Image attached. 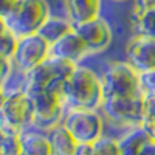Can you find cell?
<instances>
[{"label": "cell", "instance_id": "1", "mask_svg": "<svg viewBox=\"0 0 155 155\" xmlns=\"http://www.w3.org/2000/svg\"><path fill=\"white\" fill-rule=\"evenodd\" d=\"M62 101L65 110H99L104 102V90L99 73L84 64L74 65L62 87Z\"/></svg>", "mask_w": 155, "mask_h": 155}, {"label": "cell", "instance_id": "2", "mask_svg": "<svg viewBox=\"0 0 155 155\" xmlns=\"http://www.w3.org/2000/svg\"><path fill=\"white\" fill-rule=\"evenodd\" d=\"M144 106L146 95L140 92L129 96L107 98L104 99L99 110L107 124L127 130L130 127L141 126L144 120Z\"/></svg>", "mask_w": 155, "mask_h": 155}, {"label": "cell", "instance_id": "3", "mask_svg": "<svg viewBox=\"0 0 155 155\" xmlns=\"http://www.w3.org/2000/svg\"><path fill=\"white\" fill-rule=\"evenodd\" d=\"M50 16L51 8L47 0H16L5 20L11 31L22 37L37 33Z\"/></svg>", "mask_w": 155, "mask_h": 155}, {"label": "cell", "instance_id": "4", "mask_svg": "<svg viewBox=\"0 0 155 155\" xmlns=\"http://www.w3.org/2000/svg\"><path fill=\"white\" fill-rule=\"evenodd\" d=\"M99 79L104 90V99L129 96L141 92L140 71L127 61L109 62L99 73Z\"/></svg>", "mask_w": 155, "mask_h": 155}, {"label": "cell", "instance_id": "5", "mask_svg": "<svg viewBox=\"0 0 155 155\" xmlns=\"http://www.w3.org/2000/svg\"><path fill=\"white\" fill-rule=\"evenodd\" d=\"M27 95L33 101V107H34L33 127L39 129V130L48 132L53 127L62 124L64 115H65L62 92L44 88V90L27 92Z\"/></svg>", "mask_w": 155, "mask_h": 155}, {"label": "cell", "instance_id": "6", "mask_svg": "<svg viewBox=\"0 0 155 155\" xmlns=\"http://www.w3.org/2000/svg\"><path fill=\"white\" fill-rule=\"evenodd\" d=\"M62 124L68 129L78 143L93 144L98 138L106 134V120L101 110L73 109L65 110Z\"/></svg>", "mask_w": 155, "mask_h": 155}, {"label": "cell", "instance_id": "7", "mask_svg": "<svg viewBox=\"0 0 155 155\" xmlns=\"http://www.w3.org/2000/svg\"><path fill=\"white\" fill-rule=\"evenodd\" d=\"M76 64L62 61L58 58L50 56L42 64L28 71V90H58L62 92V87L65 84L67 78L71 74Z\"/></svg>", "mask_w": 155, "mask_h": 155}, {"label": "cell", "instance_id": "8", "mask_svg": "<svg viewBox=\"0 0 155 155\" xmlns=\"http://www.w3.org/2000/svg\"><path fill=\"white\" fill-rule=\"evenodd\" d=\"M34 107L27 93L5 98L0 107V129L5 132L20 134L28 127H33Z\"/></svg>", "mask_w": 155, "mask_h": 155}, {"label": "cell", "instance_id": "9", "mask_svg": "<svg viewBox=\"0 0 155 155\" xmlns=\"http://www.w3.org/2000/svg\"><path fill=\"white\" fill-rule=\"evenodd\" d=\"M47 58H50V44L39 33H34L19 37L11 62L16 67L30 71Z\"/></svg>", "mask_w": 155, "mask_h": 155}, {"label": "cell", "instance_id": "10", "mask_svg": "<svg viewBox=\"0 0 155 155\" xmlns=\"http://www.w3.org/2000/svg\"><path fill=\"white\" fill-rule=\"evenodd\" d=\"M73 30L85 44L88 54L104 53L113 41V30L110 27V23L102 16L76 23L73 25Z\"/></svg>", "mask_w": 155, "mask_h": 155}, {"label": "cell", "instance_id": "11", "mask_svg": "<svg viewBox=\"0 0 155 155\" xmlns=\"http://www.w3.org/2000/svg\"><path fill=\"white\" fill-rule=\"evenodd\" d=\"M126 61L140 73L155 68V39L141 33L134 36L126 44Z\"/></svg>", "mask_w": 155, "mask_h": 155}, {"label": "cell", "instance_id": "12", "mask_svg": "<svg viewBox=\"0 0 155 155\" xmlns=\"http://www.w3.org/2000/svg\"><path fill=\"white\" fill-rule=\"evenodd\" d=\"M120 155H153L155 153V140L146 132L143 126L130 127L123 130L118 137Z\"/></svg>", "mask_w": 155, "mask_h": 155}, {"label": "cell", "instance_id": "13", "mask_svg": "<svg viewBox=\"0 0 155 155\" xmlns=\"http://www.w3.org/2000/svg\"><path fill=\"white\" fill-rule=\"evenodd\" d=\"M50 56L78 65V64H82V61L88 56V50L82 39L78 36V33L71 30L65 36H62L59 41L50 45Z\"/></svg>", "mask_w": 155, "mask_h": 155}, {"label": "cell", "instance_id": "14", "mask_svg": "<svg viewBox=\"0 0 155 155\" xmlns=\"http://www.w3.org/2000/svg\"><path fill=\"white\" fill-rule=\"evenodd\" d=\"M20 147L25 155H53L48 134L36 127L20 132Z\"/></svg>", "mask_w": 155, "mask_h": 155}, {"label": "cell", "instance_id": "15", "mask_svg": "<svg viewBox=\"0 0 155 155\" xmlns=\"http://www.w3.org/2000/svg\"><path fill=\"white\" fill-rule=\"evenodd\" d=\"M65 16L73 25L101 16L102 0H64Z\"/></svg>", "mask_w": 155, "mask_h": 155}, {"label": "cell", "instance_id": "16", "mask_svg": "<svg viewBox=\"0 0 155 155\" xmlns=\"http://www.w3.org/2000/svg\"><path fill=\"white\" fill-rule=\"evenodd\" d=\"M0 88L5 98L23 95L28 90V71H25L9 61V65L0 79Z\"/></svg>", "mask_w": 155, "mask_h": 155}, {"label": "cell", "instance_id": "17", "mask_svg": "<svg viewBox=\"0 0 155 155\" xmlns=\"http://www.w3.org/2000/svg\"><path fill=\"white\" fill-rule=\"evenodd\" d=\"M47 134L51 143V149H53V155H74L79 143L74 140V137L68 132V129L64 124L53 127Z\"/></svg>", "mask_w": 155, "mask_h": 155}, {"label": "cell", "instance_id": "18", "mask_svg": "<svg viewBox=\"0 0 155 155\" xmlns=\"http://www.w3.org/2000/svg\"><path fill=\"white\" fill-rule=\"evenodd\" d=\"M71 30H73V23L67 16H53L51 14L37 33L51 45Z\"/></svg>", "mask_w": 155, "mask_h": 155}, {"label": "cell", "instance_id": "19", "mask_svg": "<svg viewBox=\"0 0 155 155\" xmlns=\"http://www.w3.org/2000/svg\"><path fill=\"white\" fill-rule=\"evenodd\" d=\"M17 41H19V37L11 31L5 17L0 16V58L11 61L12 54H14L16 45H17Z\"/></svg>", "mask_w": 155, "mask_h": 155}, {"label": "cell", "instance_id": "20", "mask_svg": "<svg viewBox=\"0 0 155 155\" xmlns=\"http://www.w3.org/2000/svg\"><path fill=\"white\" fill-rule=\"evenodd\" d=\"M134 33H141L155 39V8L150 11H146L144 14L130 17Z\"/></svg>", "mask_w": 155, "mask_h": 155}, {"label": "cell", "instance_id": "21", "mask_svg": "<svg viewBox=\"0 0 155 155\" xmlns=\"http://www.w3.org/2000/svg\"><path fill=\"white\" fill-rule=\"evenodd\" d=\"M93 155H120V143L118 138L104 134L92 144Z\"/></svg>", "mask_w": 155, "mask_h": 155}, {"label": "cell", "instance_id": "22", "mask_svg": "<svg viewBox=\"0 0 155 155\" xmlns=\"http://www.w3.org/2000/svg\"><path fill=\"white\" fill-rule=\"evenodd\" d=\"M20 152V134L5 132L0 129V155H17Z\"/></svg>", "mask_w": 155, "mask_h": 155}, {"label": "cell", "instance_id": "23", "mask_svg": "<svg viewBox=\"0 0 155 155\" xmlns=\"http://www.w3.org/2000/svg\"><path fill=\"white\" fill-rule=\"evenodd\" d=\"M146 132L155 140V96H146L144 106V120L141 123Z\"/></svg>", "mask_w": 155, "mask_h": 155}, {"label": "cell", "instance_id": "24", "mask_svg": "<svg viewBox=\"0 0 155 155\" xmlns=\"http://www.w3.org/2000/svg\"><path fill=\"white\" fill-rule=\"evenodd\" d=\"M140 84L146 96H155V68L140 73Z\"/></svg>", "mask_w": 155, "mask_h": 155}, {"label": "cell", "instance_id": "25", "mask_svg": "<svg viewBox=\"0 0 155 155\" xmlns=\"http://www.w3.org/2000/svg\"><path fill=\"white\" fill-rule=\"evenodd\" d=\"M155 8V0H132V14L130 17H137L144 14L146 11Z\"/></svg>", "mask_w": 155, "mask_h": 155}, {"label": "cell", "instance_id": "26", "mask_svg": "<svg viewBox=\"0 0 155 155\" xmlns=\"http://www.w3.org/2000/svg\"><path fill=\"white\" fill-rule=\"evenodd\" d=\"M14 3H16V0H0V16L5 17L11 11V8L14 6Z\"/></svg>", "mask_w": 155, "mask_h": 155}, {"label": "cell", "instance_id": "27", "mask_svg": "<svg viewBox=\"0 0 155 155\" xmlns=\"http://www.w3.org/2000/svg\"><path fill=\"white\" fill-rule=\"evenodd\" d=\"M74 155H93V149L92 144H87V143H79L76 147Z\"/></svg>", "mask_w": 155, "mask_h": 155}, {"label": "cell", "instance_id": "28", "mask_svg": "<svg viewBox=\"0 0 155 155\" xmlns=\"http://www.w3.org/2000/svg\"><path fill=\"white\" fill-rule=\"evenodd\" d=\"M8 65H9V59H3V58H0V79H2L3 73L6 71Z\"/></svg>", "mask_w": 155, "mask_h": 155}, {"label": "cell", "instance_id": "29", "mask_svg": "<svg viewBox=\"0 0 155 155\" xmlns=\"http://www.w3.org/2000/svg\"><path fill=\"white\" fill-rule=\"evenodd\" d=\"M3 101H5V95H3V92H2V88H0V107H2Z\"/></svg>", "mask_w": 155, "mask_h": 155}, {"label": "cell", "instance_id": "30", "mask_svg": "<svg viewBox=\"0 0 155 155\" xmlns=\"http://www.w3.org/2000/svg\"><path fill=\"white\" fill-rule=\"evenodd\" d=\"M112 2H127V0H112Z\"/></svg>", "mask_w": 155, "mask_h": 155}, {"label": "cell", "instance_id": "31", "mask_svg": "<svg viewBox=\"0 0 155 155\" xmlns=\"http://www.w3.org/2000/svg\"><path fill=\"white\" fill-rule=\"evenodd\" d=\"M17 155H25V153H23V152H20V153H17Z\"/></svg>", "mask_w": 155, "mask_h": 155}, {"label": "cell", "instance_id": "32", "mask_svg": "<svg viewBox=\"0 0 155 155\" xmlns=\"http://www.w3.org/2000/svg\"><path fill=\"white\" fill-rule=\"evenodd\" d=\"M153 155H155V153H153Z\"/></svg>", "mask_w": 155, "mask_h": 155}]
</instances>
